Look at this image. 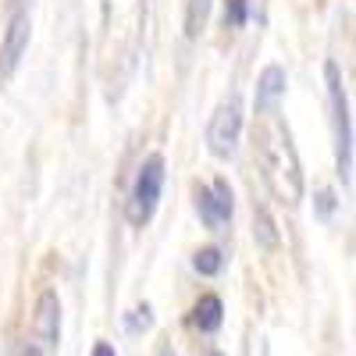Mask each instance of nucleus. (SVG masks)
Returning a JSON list of instances; mask_svg holds the SVG:
<instances>
[{"instance_id":"nucleus-4","label":"nucleus","mask_w":356,"mask_h":356,"mask_svg":"<svg viewBox=\"0 0 356 356\" xmlns=\"http://www.w3.org/2000/svg\"><path fill=\"white\" fill-rule=\"evenodd\" d=\"M161 189H164V157L150 154L139 164L132 193H129V203H125L129 225H136V228L150 225V218L157 214V203H161Z\"/></svg>"},{"instance_id":"nucleus-16","label":"nucleus","mask_w":356,"mask_h":356,"mask_svg":"<svg viewBox=\"0 0 356 356\" xmlns=\"http://www.w3.org/2000/svg\"><path fill=\"white\" fill-rule=\"evenodd\" d=\"M317 200H321V203H317V207H321V218H328V214H332V207H335V196H332L328 189H324Z\"/></svg>"},{"instance_id":"nucleus-2","label":"nucleus","mask_w":356,"mask_h":356,"mask_svg":"<svg viewBox=\"0 0 356 356\" xmlns=\"http://www.w3.org/2000/svg\"><path fill=\"white\" fill-rule=\"evenodd\" d=\"M257 164L267 189L275 193V200L296 207L303 200V168H300V154L292 146L289 125L282 122L278 107L275 111H260L257 118Z\"/></svg>"},{"instance_id":"nucleus-3","label":"nucleus","mask_w":356,"mask_h":356,"mask_svg":"<svg viewBox=\"0 0 356 356\" xmlns=\"http://www.w3.org/2000/svg\"><path fill=\"white\" fill-rule=\"evenodd\" d=\"M324 82H328V107H332V125H335V164H339L342 182L353 186V118H349V100H346L335 61L324 65Z\"/></svg>"},{"instance_id":"nucleus-13","label":"nucleus","mask_w":356,"mask_h":356,"mask_svg":"<svg viewBox=\"0 0 356 356\" xmlns=\"http://www.w3.org/2000/svg\"><path fill=\"white\" fill-rule=\"evenodd\" d=\"M257 243L264 246V250H275L278 246V232H275V221H271V214L264 211V207H257Z\"/></svg>"},{"instance_id":"nucleus-14","label":"nucleus","mask_w":356,"mask_h":356,"mask_svg":"<svg viewBox=\"0 0 356 356\" xmlns=\"http://www.w3.org/2000/svg\"><path fill=\"white\" fill-rule=\"evenodd\" d=\"M250 22V0H225V29H243Z\"/></svg>"},{"instance_id":"nucleus-19","label":"nucleus","mask_w":356,"mask_h":356,"mask_svg":"<svg viewBox=\"0 0 356 356\" xmlns=\"http://www.w3.org/2000/svg\"><path fill=\"white\" fill-rule=\"evenodd\" d=\"M200 356H221L218 349H207V353H200Z\"/></svg>"},{"instance_id":"nucleus-17","label":"nucleus","mask_w":356,"mask_h":356,"mask_svg":"<svg viewBox=\"0 0 356 356\" xmlns=\"http://www.w3.org/2000/svg\"><path fill=\"white\" fill-rule=\"evenodd\" d=\"M89 356H118V353H114V346H111V342H97Z\"/></svg>"},{"instance_id":"nucleus-5","label":"nucleus","mask_w":356,"mask_h":356,"mask_svg":"<svg viewBox=\"0 0 356 356\" xmlns=\"http://www.w3.org/2000/svg\"><path fill=\"white\" fill-rule=\"evenodd\" d=\"M57 346H61V296L54 289H43L33 310V324H29L22 356H54Z\"/></svg>"},{"instance_id":"nucleus-11","label":"nucleus","mask_w":356,"mask_h":356,"mask_svg":"<svg viewBox=\"0 0 356 356\" xmlns=\"http://www.w3.org/2000/svg\"><path fill=\"white\" fill-rule=\"evenodd\" d=\"M211 4L214 0H186V40H200L211 18Z\"/></svg>"},{"instance_id":"nucleus-10","label":"nucleus","mask_w":356,"mask_h":356,"mask_svg":"<svg viewBox=\"0 0 356 356\" xmlns=\"http://www.w3.org/2000/svg\"><path fill=\"white\" fill-rule=\"evenodd\" d=\"M282 97H285V68L267 65L257 82V111H275Z\"/></svg>"},{"instance_id":"nucleus-7","label":"nucleus","mask_w":356,"mask_h":356,"mask_svg":"<svg viewBox=\"0 0 356 356\" xmlns=\"http://www.w3.org/2000/svg\"><path fill=\"white\" fill-rule=\"evenodd\" d=\"M29 33H33V18H29V0H11L8 11V29L4 43H0V75L11 79L15 68L22 65V57L29 50Z\"/></svg>"},{"instance_id":"nucleus-18","label":"nucleus","mask_w":356,"mask_h":356,"mask_svg":"<svg viewBox=\"0 0 356 356\" xmlns=\"http://www.w3.org/2000/svg\"><path fill=\"white\" fill-rule=\"evenodd\" d=\"M157 356H175V349H171V346H161V349H157Z\"/></svg>"},{"instance_id":"nucleus-15","label":"nucleus","mask_w":356,"mask_h":356,"mask_svg":"<svg viewBox=\"0 0 356 356\" xmlns=\"http://www.w3.org/2000/svg\"><path fill=\"white\" fill-rule=\"evenodd\" d=\"M125 324H129V332H146V328H150V324H154V310H150V303H143V307H136L129 317H125Z\"/></svg>"},{"instance_id":"nucleus-9","label":"nucleus","mask_w":356,"mask_h":356,"mask_svg":"<svg viewBox=\"0 0 356 356\" xmlns=\"http://www.w3.org/2000/svg\"><path fill=\"white\" fill-rule=\"evenodd\" d=\"M221 321H225V303H221V296H214V292L200 296L196 307L189 310V328H196L200 335H214L221 328Z\"/></svg>"},{"instance_id":"nucleus-1","label":"nucleus","mask_w":356,"mask_h":356,"mask_svg":"<svg viewBox=\"0 0 356 356\" xmlns=\"http://www.w3.org/2000/svg\"><path fill=\"white\" fill-rule=\"evenodd\" d=\"M146 0H104V29H100V79L118 97L125 89L139 43H143Z\"/></svg>"},{"instance_id":"nucleus-6","label":"nucleus","mask_w":356,"mask_h":356,"mask_svg":"<svg viewBox=\"0 0 356 356\" xmlns=\"http://www.w3.org/2000/svg\"><path fill=\"white\" fill-rule=\"evenodd\" d=\"M239 136H243V97L228 93L218 104L211 125H207V150L214 157H232L235 146H239Z\"/></svg>"},{"instance_id":"nucleus-12","label":"nucleus","mask_w":356,"mask_h":356,"mask_svg":"<svg viewBox=\"0 0 356 356\" xmlns=\"http://www.w3.org/2000/svg\"><path fill=\"white\" fill-rule=\"evenodd\" d=\"M193 267H196V275L214 278V275H221V267H225V253L218 246H203V250L193 253Z\"/></svg>"},{"instance_id":"nucleus-8","label":"nucleus","mask_w":356,"mask_h":356,"mask_svg":"<svg viewBox=\"0 0 356 356\" xmlns=\"http://www.w3.org/2000/svg\"><path fill=\"white\" fill-rule=\"evenodd\" d=\"M232 211H235V200H232L228 178H214L211 186H196V214L211 232H221L232 221Z\"/></svg>"}]
</instances>
